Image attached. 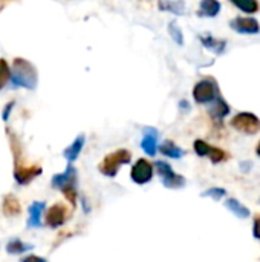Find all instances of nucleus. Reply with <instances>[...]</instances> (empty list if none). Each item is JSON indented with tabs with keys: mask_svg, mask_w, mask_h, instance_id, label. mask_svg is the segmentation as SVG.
<instances>
[{
	"mask_svg": "<svg viewBox=\"0 0 260 262\" xmlns=\"http://www.w3.org/2000/svg\"><path fill=\"white\" fill-rule=\"evenodd\" d=\"M14 106H15V103H14V101H9V103L3 107V111H2V120H3V121H8V120H9V115H11Z\"/></svg>",
	"mask_w": 260,
	"mask_h": 262,
	"instance_id": "cd10ccee",
	"label": "nucleus"
},
{
	"mask_svg": "<svg viewBox=\"0 0 260 262\" xmlns=\"http://www.w3.org/2000/svg\"><path fill=\"white\" fill-rule=\"evenodd\" d=\"M132 161V154L127 149H118L112 154H109L107 157H104V160L100 164V172L109 178H115L121 169V166L129 164Z\"/></svg>",
	"mask_w": 260,
	"mask_h": 262,
	"instance_id": "f03ea898",
	"label": "nucleus"
},
{
	"mask_svg": "<svg viewBox=\"0 0 260 262\" xmlns=\"http://www.w3.org/2000/svg\"><path fill=\"white\" fill-rule=\"evenodd\" d=\"M158 137H159V132L155 127H146L144 132H143L141 149L149 157H155L156 152H158Z\"/></svg>",
	"mask_w": 260,
	"mask_h": 262,
	"instance_id": "9b49d317",
	"label": "nucleus"
},
{
	"mask_svg": "<svg viewBox=\"0 0 260 262\" xmlns=\"http://www.w3.org/2000/svg\"><path fill=\"white\" fill-rule=\"evenodd\" d=\"M61 192H63L64 198H66L72 206H75V204H77V198H78L77 184H69V186H66V187H63V189H61Z\"/></svg>",
	"mask_w": 260,
	"mask_h": 262,
	"instance_id": "a878e982",
	"label": "nucleus"
},
{
	"mask_svg": "<svg viewBox=\"0 0 260 262\" xmlns=\"http://www.w3.org/2000/svg\"><path fill=\"white\" fill-rule=\"evenodd\" d=\"M256 154H257V157L260 158V143L257 144V147H256Z\"/></svg>",
	"mask_w": 260,
	"mask_h": 262,
	"instance_id": "473e14b6",
	"label": "nucleus"
},
{
	"mask_svg": "<svg viewBox=\"0 0 260 262\" xmlns=\"http://www.w3.org/2000/svg\"><path fill=\"white\" fill-rule=\"evenodd\" d=\"M67 218H69V212L63 203H57V204L51 206L48 209V212L44 213V223H46V226H49L52 229L61 227L67 221Z\"/></svg>",
	"mask_w": 260,
	"mask_h": 262,
	"instance_id": "6e6552de",
	"label": "nucleus"
},
{
	"mask_svg": "<svg viewBox=\"0 0 260 262\" xmlns=\"http://www.w3.org/2000/svg\"><path fill=\"white\" fill-rule=\"evenodd\" d=\"M251 167H253V164H251L250 161H245V163H242V164H241V169H242L244 172H248Z\"/></svg>",
	"mask_w": 260,
	"mask_h": 262,
	"instance_id": "7c9ffc66",
	"label": "nucleus"
},
{
	"mask_svg": "<svg viewBox=\"0 0 260 262\" xmlns=\"http://www.w3.org/2000/svg\"><path fill=\"white\" fill-rule=\"evenodd\" d=\"M8 2H9V0H0V8H3Z\"/></svg>",
	"mask_w": 260,
	"mask_h": 262,
	"instance_id": "2f4dec72",
	"label": "nucleus"
},
{
	"mask_svg": "<svg viewBox=\"0 0 260 262\" xmlns=\"http://www.w3.org/2000/svg\"><path fill=\"white\" fill-rule=\"evenodd\" d=\"M159 152L169 158H173V160H179L185 155L184 149H181L176 143H173L172 140H166L161 146H159Z\"/></svg>",
	"mask_w": 260,
	"mask_h": 262,
	"instance_id": "6ab92c4d",
	"label": "nucleus"
},
{
	"mask_svg": "<svg viewBox=\"0 0 260 262\" xmlns=\"http://www.w3.org/2000/svg\"><path fill=\"white\" fill-rule=\"evenodd\" d=\"M84 144H86V135H84V134H80V135L75 137V140L63 150V157L66 158V161H67L69 164H72V163H75V161L78 160V157H80V154H81Z\"/></svg>",
	"mask_w": 260,
	"mask_h": 262,
	"instance_id": "ddd939ff",
	"label": "nucleus"
},
{
	"mask_svg": "<svg viewBox=\"0 0 260 262\" xmlns=\"http://www.w3.org/2000/svg\"><path fill=\"white\" fill-rule=\"evenodd\" d=\"M225 207H227L231 213H234V216H238V218H241V220H247V218L251 216L250 209H248L247 206H244L241 201H238L236 198H228V200L225 201Z\"/></svg>",
	"mask_w": 260,
	"mask_h": 262,
	"instance_id": "a211bd4d",
	"label": "nucleus"
},
{
	"mask_svg": "<svg viewBox=\"0 0 260 262\" xmlns=\"http://www.w3.org/2000/svg\"><path fill=\"white\" fill-rule=\"evenodd\" d=\"M230 124L236 130L247 135H256L257 132H260V118L251 112H239L231 118Z\"/></svg>",
	"mask_w": 260,
	"mask_h": 262,
	"instance_id": "39448f33",
	"label": "nucleus"
},
{
	"mask_svg": "<svg viewBox=\"0 0 260 262\" xmlns=\"http://www.w3.org/2000/svg\"><path fill=\"white\" fill-rule=\"evenodd\" d=\"M193 149H195L196 155H199V157H208L213 164H219V163L228 160V155H227L225 150H222L219 147H215V146H210L204 140H196L195 144H193Z\"/></svg>",
	"mask_w": 260,
	"mask_h": 262,
	"instance_id": "0eeeda50",
	"label": "nucleus"
},
{
	"mask_svg": "<svg viewBox=\"0 0 260 262\" xmlns=\"http://www.w3.org/2000/svg\"><path fill=\"white\" fill-rule=\"evenodd\" d=\"M11 83L15 88H25V89H35L38 83V74L35 66L25 60V58H14L12 63V71L9 74Z\"/></svg>",
	"mask_w": 260,
	"mask_h": 262,
	"instance_id": "f257e3e1",
	"label": "nucleus"
},
{
	"mask_svg": "<svg viewBox=\"0 0 260 262\" xmlns=\"http://www.w3.org/2000/svg\"><path fill=\"white\" fill-rule=\"evenodd\" d=\"M230 104L221 97V95H218V98L213 101V106L208 109V114H210V117L215 120V121H218V123H221L228 114H230Z\"/></svg>",
	"mask_w": 260,
	"mask_h": 262,
	"instance_id": "2eb2a0df",
	"label": "nucleus"
},
{
	"mask_svg": "<svg viewBox=\"0 0 260 262\" xmlns=\"http://www.w3.org/2000/svg\"><path fill=\"white\" fill-rule=\"evenodd\" d=\"M5 249H6V252L9 255H21V253H26L28 250H32L34 246L32 244H26V243H23L18 238H14V239L8 241Z\"/></svg>",
	"mask_w": 260,
	"mask_h": 262,
	"instance_id": "4be33fe9",
	"label": "nucleus"
},
{
	"mask_svg": "<svg viewBox=\"0 0 260 262\" xmlns=\"http://www.w3.org/2000/svg\"><path fill=\"white\" fill-rule=\"evenodd\" d=\"M259 203H260V201H259Z\"/></svg>",
	"mask_w": 260,
	"mask_h": 262,
	"instance_id": "72a5a7b5",
	"label": "nucleus"
},
{
	"mask_svg": "<svg viewBox=\"0 0 260 262\" xmlns=\"http://www.w3.org/2000/svg\"><path fill=\"white\" fill-rule=\"evenodd\" d=\"M43 173V169L37 164L34 166H21L20 163L15 164L14 167V180L17 181V184L20 186H26L31 181H34L37 177H40Z\"/></svg>",
	"mask_w": 260,
	"mask_h": 262,
	"instance_id": "1a4fd4ad",
	"label": "nucleus"
},
{
	"mask_svg": "<svg viewBox=\"0 0 260 262\" xmlns=\"http://www.w3.org/2000/svg\"><path fill=\"white\" fill-rule=\"evenodd\" d=\"M231 29L238 34H259V21L253 17H236L230 23Z\"/></svg>",
	"mask_w": 260,
	"mask_h": 262,
	"instance_id": "9d476101",
	"label": "nucleus"
},
{
	"mask_svg": "<svg viewBox=\"0 0 260 262\" xmlns=\"http://www.w3.org/2000/svg\"><path fill=\"white\" fill-rule=\"evenodd\" d=\"M20 262H48V259H44L41 256H37V255H28Z\"/></svg>",
	"mask_w": 260,
	"mask_h": 262,
	"instance_id": "c756f323",
	"label": "nucleus"
},
{
	"mask_svg": "<svg viewBox=\"0 0 260 262\" xmlns=\"http://www.w3.org/2000/svg\"><path fill=\"white\" fill-rule=\"evenodd\" d=\"M161 11L173 12L176 15H184L185 14V3L182 0H159L158 3Z\"/></svg>",
	"mask_w": 260,
	"mask_h": 262,
	"instance_id": "412c9836",
	"label": "nucleus"
},
{
	"mask_svg": "<svg viewBox=\"0 0 260 262\" xmlns=\"http://www.w3.org/2000/svg\"><path fill=\"white\" fill-rule=\"evenodd\" d=\"M253 236L260 241V215L254 220V224H253Z\"/></svg>",
	"mask_w": 260,
	"mask_h": 262,
	"instance_id": "c85d7f7f",
	"label": "nucleus"
},
{
	"mask_svg": "<svg viewBox=\"0 0 260 262\" xmlns=\"http://www.w3.org/2000/svg\"><path fill=\"white\" fill-rule=\"evenodd\" d=\"M2 209H3V213H5L6 216H17V215H20V212H21V206H20L18 200H17L14 195H11V193H8V195L3 198Z\"/></svg>",
	"mask_w": 260,
	"mask_h": 262,
	"instance_id": "aec40b11",
	"label": "nucleus"
},
{
	"mask_svg": "<svg viewBox=\"0 0 260 262\" xmlns=\"http://www.w3.org/2000/svg\"><path fill=\"white\" fill-rule=\"evenodd\" d=\"M238 9L244 11L245 14H254L259 11V3L257 0H230Z\"/></svg>",
	"mask_w": 260,
	"mask_h": 262,
	"instance_id": "5701e85b",
	"label": "nucleus"
},
{
	"mask_svg": "<svg viewBox=\"0 0 260 262\" xmlns=\"http://www.w3.org/2000/svg\"><path fill=\"white\" fill-rule=\"evenodd\" d=\"M155 169H156L162 184L167 189H182L187 184L185 178L182 175L176 173L173 170V167L169 163H166V161H156L155 163Z\"/></svg>",
	"mask_w": 260,
	"mask_h": 262,
	"instance_id": "7ed1b4c3",
	"label": "nucleus"
},
{
	"mask_svg": "<svg viewBox=\"0 0 260 262\" xmlns=\"http://www.w3.org/2000/svg\"><path fill=\"white\" fill-rule=\"evenodd\" d=\"M169 34L173 38V41L179 46L184 45V35H182V29L179 28V25L176 21H170L169 23Z\"/></svg>",
	"mask_w": 260,
	"mask_h": 262,
	"instance_id": "b1692460",
	"label": "nucleus"
},
{
	"mask_svg": "<svg viewBox=\"0 0 260 262\" xmlns=\"http://www.w3.org/2000/svg\"><path fill=\"white\" fill-rule=\"evenodd\" d=\"M219 95L218 84L211 78H204L198 81L193 88V98L199 104H208L213 103Z\"/></svg>",
	"mask_w": 260,
	"mask_h": 262,
	"instance_id": "20e7f679",
	"label": "nucleus"
},
{
	"mask_svg": "<svg viewBox=\"0 0 260 262\" xmlns=\"http://www.w3.org/2000/svg\"><path fill=\"white\" fill-rule=\"evenodd\" d=\"M9 74H11V71H9V66H8V63H6V60H0V89L5 86V83L9 80Z\"/></svg>",
	"mask_w": 260,
	"mask_h": 262,
	"instance_id": "bb28decb",
	"label": "nucleus"
},
{
	"mask_svg": "<svg viewBox=\"0 0 260 262\" xmlns=\"http://www.w3.org/2000/svg\"><path fill=\"white\" fill-rule=\"evenodd\" d=\"M225 195H227V190L222 189V187H211V189H208V190H205V192L201 193V196H204V198H211V200H215V201L222 200Z\"/></svg>",
	"mask_w": 260,
	"mask_h": 262,
	"instance_id": "393cba45",
	"label": "nucleus"
},
{
	"mask_svg": "<svg viewBox=\"0 0 260 262\" xmlns=\"http://www.w3.org/2000/svg\"><path fill=\"white\" fill-rule=\"evenodd\" d=\"M69 184H77V169L72 164H67L63 173H57L52 177V187L61 190Z\"/></svg>",
	"mask_w": 260,
	"mask_h": 262,
	"instance_id": "f8f14e48",
	"label": "nucleus"
},
{
	"mask_svg": "<svg viewBox=\"0 0 260 262\" xmlns=\"http://www.w3.org/2000/svg\"><path fill=\"white\" fill-rule=\"evenodd\" d=\"M199 40L201 43L204 45V48H207L208 51L215 52V54H222L227 48V41L225 40H219V38H215L213 35L210 34H201L199 35Z\"/></svg>",
	"mask_w": 260,
	"mask_h": 262,
	"instance_id": "dca6fc26",
	"label": "nucleus"
},
{
	"mask_svg": "<svg viewBox=\"0 0 260 262\" xmlns=\"http://www.w3.org/2000/svg\"><path fill=\"white\" fill-rule=\"evenodd\" d=\"M130 178L135 184L144 186L147 183L152 181L153 178V164L149 163V160L146 158H139L130 170Z\"/></svg>",
	"mask_w": 260,
	"mask_h": 262,
	"instance_id": "423d86ee",
	"label": "nucleus"
},
{
	"mask_svg": "<svg viewBox=\"0 0 260 262\" xmlns=\"http://www.w3.org/2000/svg\"><path fill=\"white\" fill-rule=\"evenodd\" d=\"M221 2L219 0H201L198 15L201 17H216L221 12Z\"/></svg>",
	"mask_w": 260,
	"mask_h": 262,
	"instance_id": "f3484780",
	"label": "nucleus"
},
{
	"mask_svg": "<svg viewBox=\"0 0 260 262\" xmlns=\"http://www.w3.org/2000/svg\"><path fill=\"white\" fill-rule=\"evenodd\" d=\"M46 203L43 201H35L29 206L28 209V226L31 229H38L41 227V215L44 213Z\"/></svg>",
	"mask_w": 260,
	"mask_h": 262,
	"instance_id": "4468645a",
	"label": "nucleus"
}]
</instances>
